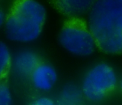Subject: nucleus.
Here are the masks:
<instances>
[{
	"instance_id": "obj_1",
	"label": "nucleus",
	"mask_w": 122,
	"mask_h": 105,
	"mask_svg": "<svg viewBox=\"0 0 122 105\" xmlns=\"http://www.w3.org/2000/svg\"><path fill=\"white\" fill-rule=\"evenodd\" d=\"M86 22L98 48L107 54H122V0H96Z\"/></svg>"
},
{
	"instance_id": "obj_2",
	"label": "nucleus",
	"mask_w": 122,
	"mask_h": 105,
	"mask_svg": "<svg viewBox=\"0 0 122 105\" xmlns=\"http://www.w3.org/2000/svg\"><path fill=\"white\" fill-rule=\"evenodd\" d=\"M46 10L37 0H15L4 23L8 39L20 44L37 40L46 19Z\"/></svg>"
},
{
	"instance_id": "obj_3",
	"label": "nucleus",
	"mask_w": 122,
	"mask_h": 105,
	"mask_svg": "<svg viewBox=\"0 0 122 105\" xmlns=\"http://www.w3.org/2000/svg\"><path fill=\"white\" fill-rule=\"evenodd\" d=\"M59 42L68 52L81 57L91 56L98 48L86 22L81 18L70 19L64 24L59 34Z\"/></svg>"
},
{
	"instance_id": "obj_4",
	"label": "nucleus",
	"mask_w": 122,
	"mask_h": 105,
	"mask_svg": "<svg viewBox=\"0 0 122 105\" xmlns=\"http://www.w3.org/2000/svg\"><path fill=\"white\" fill-rule=\"evenodd\" d=\"M117 84V76L113 68L108 64L101 63L89 70L80 87L83 96L89 101L96 103L110 95Z\"/></svg>"
},
{
	"instance_id": "obj_5",
	"label": "nucleus",
	"mask_w": 122,
	"mask_h": 105,
	"mask_svg": "<svg viewBox=\"0 0 122 105\" xmlns=\"http://www.w3.org/2000/svg\"><path fill=\"white\" fill-rule=\"evenodd\" d=\"M29 79L32 86L37 90L46 93L50 91L55 87L58 76L52 66L40 62L32 71Z\"/></svg>"
},
{
	"instance_id": "obj_6",
	"label": "nucleus",
	"mask_w": 122,
	"mask_h": 105,
	"mask_svg": "<svg viewBox=\"0 0 122 105\" xmlns=\"http://www.w3.org/2000/svg\"><path fill=\"white\" fill-rule=\"evenodd\" d=\"M40 63L38 55L33 50L22 49L12 57L11 69H12L19 76L29 78L32 71Z\"/></svg>"
},
{
	"instance_id": "obj_7",
	"label": "nucleus",
	"mask_w": 122,
	"mask_h": 105,
	"mask_svg": "<svg viewBox=\"0 0 122 105\" xmlns=\"http://www.w3.org/2000/svg\"><path fill=\"white\" fill-rule=\"evenodd\" d=\"M96 0H53L62 13L70 19L81 18L87 14Z\"/></svg>"
},
{
	"instance_id": "obj_8",
	"label": "nucleus",
	"mask_w": 122,
	"mask_h": 105,
	"mask_svg": "<svg viewBox=\"0 0 122 105\" xmlns=\"http://www.w3.org/2000/svg\"><path fill=\"white\" fill-rule=\"evenodd\" d=\"M83 97L81 87L74 84H68L60 91L58 101L62 105H78L82 101Z\"/></svg>"
},
{
	"instance_id": "obj_9",
	"label": "nucleus",
	"mask_w": 122,
	"mask_h": 105,
	"mask_svg": "<svg viewBox=\"0 0 122 105\" xmlns=\"http://www.w3.org/2000/svg\"><path fill=\"white\" fill-rule=\"evenodd\" d=\"M12 57L8 45L0 41V80L5 78L11 70Z\"/></svg>"
},
{
	"instance_id": "obj_10",
	"label": "nucleus",
	"mask_w": 122,
	"mask_h": 105,
	"mask_svg": "<svg viewBox=\"0 0 122 105\" xmlns=\"http://www.w3.org/2000/svg\"><path fill=\"white\" fill-rule=\"evenodd\" d=\"M13 97L9 87L4 83H0V105L12 104Z\"/></svg>"
},
{
	"instance_id": "obj_11",
	"label": "nucleus",
	"mask_w": 122,
	"mask_h": 105,
	"mask_svg": "<svg viewBox=\"0 0 122 105\" xmlns=\"http://www.w3.org/2000/svg\"><path fill=\"white\" fill-rule=\"evenodd\" d=\"M31 104L35 105H53L54 100L47 96H40L34 99Z\"/></svg>"
},
{
	"instance_id": "obj_12",
	"label": "nucleus",
	"mask_w": 122,
	"mask_h": 105,
	"mask_svg": "<svg viewBox=\"0 0 122 105\" xmlns=\"http://www.w3.org/2000/svg\"><path fill=\"white\" fill-rule=\"evenodd\" d=\"M5 18H6V17L5 16L4 12L2 11V10L0 9V28H1L3 25H4Z\"/></svg>"
},
{
	"instance_id": "obj_13",
	"label": "nucleus",
	"mask_w": 122,
	"mask_h": 105,
	"mask_svg": "<svg viewBox=\"0 0 122 105\" xmlns=\"http://www.w3.org/2000/svg\"><path fill=\"white\" fill-rule=\"evenodd\" d=\"M119 87H120V88L121 91H122V78L121 79V80L119 82Z\"/></svg>"
}]
</instances>
